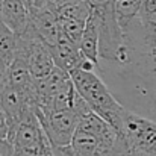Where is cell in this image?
<instances>
[{
	"label": "cell",
	"instance_id": "cell-1",
	"mask_svg": "<svg viewBox=\"0 0 156 156\" xmlns=\"http://www.w3.org/2000/svg\"><path fill=\"white\" fill-rule=\"evenodd\" d=\"M124 49L96 73L126 109L156 120V17L138 15L121 27Z\"/></svg>",
	"mask_w": 156,
	"mask_h": 156
},
{
	"label": "cell",
	"instance_id": "cell-2",
	"mask_svg": "<svg viewBox=\"0 0 156 156\" xmlns=\"http://www.w3.org/2000/svg\"><path fill=\"white\" fill-rule=\"evenodd\" d=\"M74 156H124L123 135L96 112L83 115L71 140Z\"/></svg>",
	"mask_w": 156,
	"mask_h": 156
},
{
	"label": "cell",
	"instance_id": "cell-3",
	"mask_svg": "<svg viewBox=\"0 0 156 156\" xmlns=\"http://www.w3.org/2000/svg\"><path fill=\"white\" fill-rule=\"evenodd\" d=\"M77 93L90 105L91 111L100 115L114 129L121 133L123 115L126 108L111 93L105 80L96 71H87L82 68H73L68 71Z\"/></svg>",
	"mask_w": 156,
	"mask_h": 156
},
{
	"label": "cell",
	"instance_id": "cell-4",
	"mask_svg": "<svg viewBox=\"0 0 156 156\" xmlns=\"http://www.w3.org/2000/svg\"><path fill=\"white\" fill-rule=\"evenodd\" d=\"M121 135L126 143L124 156H156V120L126 109Z\"/></svg>",
	"mask_w": 156,
	"mask_h": 156
},
{
	"label": "cell",
	"instance_id": "cell-5",
	"mask_svg": "<svg viewBox=\"0 0 156 156\" xmlns=\"http://www.w3.org/2000/svg\"><path fill=\"white\" fill-rule=\"evenodd\" d=\"M9 141L14 156H43L52 147L35 111L27 112L12 126Z\"/></svg>",
	"mask_w": 156,
	"mask_h": 156
},
{
	"label": "cell",
	"instance_id": "cell-6",
	"mask_svg": "<svg viewBox=\"0 0 156 156\" xmlns=\"http://www.w3.org/2000/svg\"><path fill=\"white\" fill-rule=\"evenodd\" d=\"M35 114L53 147H62L71 144V140L80 121V117L74 111L71 109L59 112L35 111Z\"/></svg>",
	"mask_w": 156,
	"mask_h": 156
},
{
	"label": "cell",
	"instance_id": "cell-7",
	"mask_svg": "<svg viewBox=\"0 0 156 156\" xmlns=\"http://www.w3.org/2000/svg\"><path fill=\"white\" fill-rule=\"evenodd\" d=\"M0 102L3 105L5 111L8 112V115H9L11 121H12V126L21 117H24L27 112L35 111L34 105L30 103L29 96L23 90L15 88L12 85H8L6 82L2 87V90H0Z\"/></svg>",
	"mask_w": 156,
	"mask_h": 156
},
{
	"label": "cell",
	"instance_id": "cell-8",
	"mask_svg": "<svg viewBox=\"0 0 156 156\" xmlns=\"http://www.w3.org/2000/svg\"><path fill=\"white\" fill-rule=\"evenodd\" d=\"M2 21L14 34L21 35L30 26L32 17L24 0H2Z\"/></svg>",
	"mask_w": 156,
	"mask_h": 156
},
{
	"label": "cell",
	"instance_id": "cell-9",
	"mask_svg": "<svg viewBox=\"0 0 156 156\" xmlns=\"http://www.w3.org/2000/svg\"><path fill=\"white\" fill-rule=\"evenodd\" d=\"M32 17V26L34 29L37 30L38 37L49 46V47H53L59 38H61V24H59V20L58 17L55 15L52 9L47 6L35 14L30 15Z\"/></svg>",
	"mask_w": 156,
	"mask_h": 156
},
{
	"label": "cell",
	"instance_id": "cell-10",
	"mask_svg": "<svg viewBox=\"0 0 156 156\" xmlns=\"http://www.w3.org/2000/svg\"><path fill=\"white\" fill-rule=\"evenodd\" d=\"M50 50H52V56L56 67H59L65 71H70V70L79 67V62L82 59V55L79 52V46L74 44L71 40H68L64 35V32L61 34L59 41L53 47H50Z\"/></svg>",
	"mask_w": 156,
	"mask_h": 156
},
{
	"label": "cell",
	"instance_id": "cell-11",
	"mask_svg": "<svg viewBox=\"0 0 156 156\" xmlns=\"http://www.w3.org/2000/svg\"><path fill=\"white\" fill-rule=\"evenodd\" d=\"M79 52L82 56L91 59L99 67V26L91 14L87 20L85 30L79 43Z\"/></svg>",
	"mask_w": 156,
	"mask_h": 156
},
{
	"label": "cell",
	"instance_id": "cell-12",
	"mask_svg": "<svg viewBox=\"0 0 156 156\" xmlns=\"http://www.w3.org/2000/svg\"><path fill=\"white\" fill-rule=\"evenodd\" d=\"M49 8L55 12L58 20H70V18L88 20V17H90V6H88L87 0L61 2V3L49 5Z\"/></svg>",
	"mask_w": 156,
	"mask_h": 156
},
{
	"label": "cell",
	"instance_id": "cell-13",
	"mask_svg": "<svg viewBox=\"0 0 156 156\" xmlns=\"http://www.w3.org/2000/svg\"><path fill=\"white\" fill-rule=\"evenodd\" d=\"M17 34H14L8 26L0 23V67L8 70L11 62L17 55Z\"/></svg>",
	"mask_w": 156,
	"mask_h": 156
},
{
	"label": "cell",
	"instance_id": "cell-14",
	"mask_svg": "<svg viewBox=\"0 0 156 156\" xmlns=\"http://www.w3.org/2000/svg\"><path fill=\"white\" fill-rule=\"evenodd\" d=\"M143 0H114V11L120 26H126L140 15Z\"/></svg>",
	"mask_w": 156,
	"mask_h": 156
},
{
	"label": "cell",
	"instance_id": "cell-15",
	"mask_svg": "<svg viewBox=\"0 0 156 156\" xmlns=\"http://www.w3.org/2000/svg\"><path fill=\"white\" fill-rule=\"evenodd\" d=\"M59 24H61V30L64 32V35H65L68 40H71L74 44L79 46L80 38H82L83 30H85L87 20H77V18L59 20Z\"/></svg>",
	"mask_w": 156,
	"mask_h": 156
},
{
	"label": "cell",
	"instance_id": "cell-16",
	"mask_svg": "<svg viewBox=\"0 0 156 156\" xmlns=\"http://www.w3.org/2000/svg\"><path fill=\"white\" fill-rule=\"evenodd\" d=\"M11 130H12V121L0 102V140H9Z\"/></svg>",
	"mask_w": 156,
	"mask_h": 156
},
{
	"label": "cell",
	"instance_id": "cell-17",
	"mask_svg": "<svg viewBox=\"0 0 156 156\" xmlns=\"http://www.w3.org/2000/svg\"><path fill=\"white\" fill-rule=\"evenodd\" d=\"M140 15L146 17V18L156 17V0H143Z\"/></svg>",
	"mask_w": 156,
	"mask_h": 156
},
{
	"label": "cell",
	"instance_id": "cell-18",
	"mask_svg": "<svg viewBox=\"0 0 156 156\" xmlns=\"http://www.w3.org/2000/svg\"><path fill=\"white\" fill-rule=\"evenodd\" d=\"M5 82H6V70L0 67V90L5 85Z\"/></svg>",
	"mask_w": 156,
	"mask_h": 156
},
{
	"label": "cell",
	"instance_id": "cell-19",
	"mask_svg": "<svg viewBox=\"0 0 156 156\" xmlns=\"http://www.w3.org/2000/svg\"><path fill=\"white\" fill-rule=\"evenodd\" d=\"M43 156H55V155H53L52 147H50V149H49V150H47V152H46V153H44V155H43Z\"/></svg>",
	"mask_w": 156,
	"mask_h": 156
},
{
	"label": "cell",
	"instance_id": "cell-20",
	"mask_svg": "<svg viewBox=\"0 0 156 156\" xmlns=\"http://www.w3.org/2000/svg\"><path fill=\"white\" fill-rule=\"evenodd\" d=\"M61 2H77V0H56V2H53L50 5H55V3H61Z\"/></svg>",
	"mask_w": 156,
	"mask_h": 156
},
{
	"label": "cell",
	"instance_id": "cell-21",
	"mask_svg": "<svg viewBox=\"0 0 156 156\" xmlns=\"http://www.w3.org/2000/svg\"><path fill=\"white\" fill-rule=\"evenodd\" d=\"M0 23H2V0H0Z\"/></svg>",
	"mask_w": 156,
	"mask_h": 156
},
{
	"label": "cell",
	"instance_id": "cell-22",
	"mask_svg": "<svg viewBox=\"0 0 156 156\" xmlns=\"http://www.w3.org/2000/svg\"><path fill=\"white\" fill-rule=\"evenodd\" d=\"M53 2H56V0H49V5H50V3H53Z\"/></svg>",
	"mask_w": 156,
	"mask_h": 156
}]
</instances>
